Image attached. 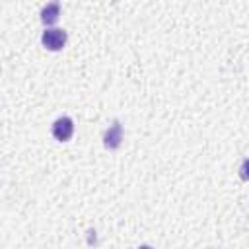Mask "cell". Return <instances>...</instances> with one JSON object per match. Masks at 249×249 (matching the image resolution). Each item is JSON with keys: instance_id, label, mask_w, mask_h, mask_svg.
Wrapping results in <instances>:
<instances>
[{"instance_id": "cell-1", "label": "cell", "mask_w": 249, "mask_h": 249, "mask_svg": "<svg viewBox=\"0 0 249 249\" xmlns=\"http://www.w3.org/2000/svg\"><path fill=\"white\" fill-rule=\"evenodd\" d=\"M41 41L49 51H60L66 45V31L58 27H49L43 31Z\"/></svg>"}, {"instance_id": "cell-2", "label": "cell", "mask_w": 249, "mask_h": 249, "mask_svg": "<svg viewBox=\"0 0 249 249\" xmlns=\"http://www.w3.org/2000/svg\"><path fill=\"white\" fill-rule=\"evenodd\" d=\"M74 134V123L70 117H60L53 123V136L60 142L70 140V136Z\"/></svg>"}, {"instance_id": "cell-3", "label": "cell", "mask_w": 249, "mask_h": 249, "mask_svg": "<svg viewBox=\"0 0 249 249\" xmlns=\"http://www.w3.org/2000/svg\"><path fill=\"white\" fill-rule=\"evenodd\" d=\"M121 140H123V126L119 121H115L103 134V144L109 148V150H115L121 146Z\"/></svg>"}, {"instance_id": "cell-4", "label": "cell", "mask_w": 249, "mask_h": 249, "mask_svg": "<svg viewBox=\"0 0 249 249\" xmlns=\"http://www.w3.org/2000/svg\"><path fill=\"white\" fill-rule=\"evenodd\" d=\"M58 16H60V4L58 2H49L41 10V21L45 25H54L58 21Z\"/></svg>"}]
</instances>
